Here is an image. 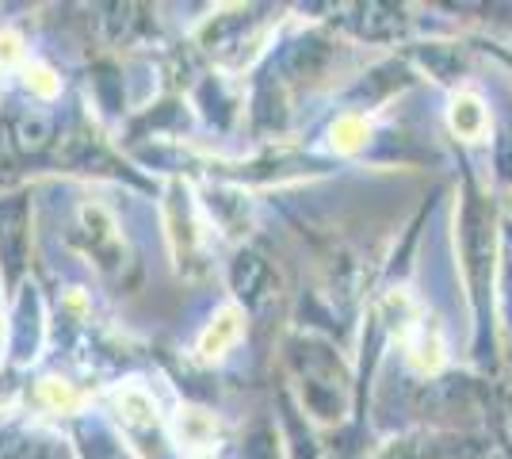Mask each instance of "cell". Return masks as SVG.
<instances>
[{"label": "cell", "instance_id": "obj_1", "mask_svg": "<svg viewBox=\"0 0 512 459\" xmlns=\"http://www.w3.org/2000/svg\"><path fill=\"white\" fill-rule=\"evenodd\" d=\"M230 287H234L241 310H264L276 299V272L260 253L241 249L230 264Z\"/></svg>", "mask_w": 512, "mask_h": 459}, {"label": "cell", "instance_id": "obj_2", "mask_svg": "<svg viewBox=\"0 0 512 459\" xmlns=\"http://www.w3.org/2000/svg\"><path fill=\"white\" fill-rule=\"evenodd\" d=\"M245 337V310L237 303H226L214 310L207 329L199 333V356L203 360H222L226 352L237 349V341Z\"/></svg>", "mask_w": 512, "mask_h": 459}, {"label": "cell", "instance_id": "obj_3", "mask_svg": "<svg viewBox=\"0 0 512 459\" xmlns=\"http://www.w3.org/2000/svg\"><path fill=\"white\" fill-rule=\"evenodd\" d=\"M448 123L451 131L459 134L463 142H478L490 131V111H486V100L474 96V92H459L448 108Z\"/></svg>", "mask_w": 512, "mask_h": 459}, {"label": "cell", "instance_id": "obj_4", "mask_svg": "<svg viewBox=\"0 0 512 459\" xmlns=\"http://www.w3.org/2000/svg\"><path fill=\"white\" fill-rule=\"evenodd\" d=\"M406 349H409V360L421 372H440V364H444V333H440V326L432 318H421L417 326H409Z\"/></svg>", "mask_w": 512, "mask_h": 459}, {"label": "cell", "instance_id": "obj_5", "mask_svg": "<svg viewBox=\"0 0 512 459\" xmlns=\"http://www.w3.org/2000/svg\"><path fill=\"white\" fill-rule=\"evenodd\" d=\"M111 410H115V417L127 425L130 433L157 429V406H153L150 391H142V387H119L115 398H111Z\"/></svg>", "mask_w": 512, "mask_h": 459}, {"label": "cell", "instance_id": "obj_6", "mask_svg": "<svg viewBox=\"0 0 512 459\" xmlns=\"http://www.w3.org/2000/svg\"><path fill=\"white\" fill-rule=\"evenodd\" d=\"M218 437V425L207 410H184L180 414V444L184 448H207Z\"/></svg>", "mask_w": 512, "mask_h": 459}, {"label": "cell", "instance_id": "obj_7", "mask_svg": "<svg viewBox=\"0 0 512 459\" xmlns=\"http://www.w3.org/2000/svg\"><path fill=\"white\" fill-rule=\"evenodd\" d=\"M329 142H333V150L356 153L367 142V119L363 115H341L333 123V131H329Z\"/></svg>", "mask_w": 512, "mask_h": 459}, {"label": "cell", "instance_id": "obj_8", "mask_svg": "<svg viewBox=\"0 0 512 459\" xmlns=\"http://www.w3.org/2000/svg\"><path fill=\"white\" fill-rule=\"evenodd\" d=\"M241 459H279V437L268 425H256L241 448Z\"/></svg>", "mask_w": 512, "mask_h": 459}, {"label": "cell", "instance_id": "obj_9", "mask_svg": "<svg viewBox=\"0 0 512 459\" xmlns=\"http://www.w3.org/2000/svg\"><path fill=\"white\" fill-rule=\"evenodd\" d=\"M379 459H444V456H440V444H432V440L428 444L425 440H402V444L394 440Z\"/></svg>", "mask_w": 512, "mask_h": 459}, {"label": "cell", "instance_id": "obj_10", "mask_svg": "<svg viewBox=\"0 0 512 459\" xmlns=\"http://www.w3.org/2000/svg\"><path fill=\"white\" fill-rule=\"evenodd\" d=\"M4 459H69L58 440H23L16 452H8Z\"/></svg>", "mask_w": 512, "mask_h": 459}, {"label": "cell", "instance_id": "obj_11", "mask_svg": "<svg viewBox=\"0 0 512 459\" xmlns=\"http://www.w3.org/2000/svg\"><path fill=\"white\" fill-rule=\"evenodd\" d=\"M43 398L54 406V410H62V414H69V410H77V406H81V394L73 391L69 383H62V379H46Z\"/></svg>", "mask_w": 512, "mask_h": 459}, {"label": "cell", "instance_id": "obj_12", "mask_svg": "<svg viewBox=\"0 0 512 459\" xmlns=\"http://www.w3.org/2000/svg\"><path fill=\"white\" fill-rule=\"evenodd\" d=\"M0 341H4V318H0Z\"/></svg>", "mask_w": 512, "mask_h": 459}]
</instances>
